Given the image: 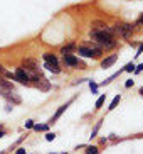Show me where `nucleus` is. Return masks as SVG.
I'll return each instance as SVG.
<instances>
[{"label":"nucleus","instance_id":"obj_3","mask_svg":"<svg viewBox=\"0 0 143 154\" xmlns=\"http://www.w3.org/2000/svg\"><path fill=\"white\" fill-rule=\"evenodd\" d=\"M15 82H19V83H22V85H31V78H29V75H27V71L24 68H17L15 69Z\"/></svg>","mask_w":143,"mask_h":154},{"label":"nucleus","instance_id":"obj_7","mask_svg":"<svg viewBox=\"0 0 143 154\" xmlns=\"http://www.w3.org/2000/svg\"><path fill=\"white\" fill-rule=\"evenodd\" d=\"M116 59H118V56L116 54H111V56H108L106 59H103V61H101V68H109V66H113V64L116 63Z\"/></svg>","mask_w":143,"mask_h":154},{"label":"nucleus","instance_id":"obj_24","mask_svg":"<svg viewBox=\"0 0 143 154\" xmlns=\"http://www.w3.org/2000/svg\"><path fill=\"white\" fill-rule=\"evenodd\" d=\"M133 80H126V83H125V86H126V88H130V86H133Z\"/></svg>","mask_w":143,"mask_h":154},{"label":"nucleus","instance_id":"obj_18","mask_svg":"<svg viewBox=\"0 0 143 154\" xmlns=\"http://www.w3.org/2000/svg\"><path fill=\"white\" fill-rule=\"evenodd\" d=\"M123 71H128V73L135 71V63H128V64L125 66V68H123Z\"/></svg>","mask_w":143,"mask_h":154},{"label":"nucleus","instance_id":"obj_15","mask_svg":"<svg viewBox=\"0 0 143 154\" xmlns=\"http://www.w3.org/2000/svg\"><path fill=\"white\" fill-rule=\"evenodd\" d=\"M120 100H121V95H116L115 98H113V102L109 103V107H108V110H115V109H116V105L120 103Z\"/></svg>","mask_w":143,"mask_h":154},{"label":"nucleus","instance_id":"obj_19","mask_svg":"<svg viewBox=\"0 0 143 154\" xmlns=\"http://www.w3.org/2000/svg\"><path fill=\"white\" fill-rule=\"evenodd\" d=\"M99 127H101V122H98V124H96V127L93 129V132H91V139L98 136V131H99Z\"/></svg>","mask_w":143,"mask_h":154},{"label":"nucleus","instance_id":"obj_5","mask_svg":"<svg viewBox=\"0 0 143 154\" xmlns=\"http://www.w3.org/2000/svg\"><path fill=\"white\" fill-rule=\"evenodd\" d=\"M2 95L5 97V98L9 100V102H12L13 105H17V103H20L22 100H20V97H19V93H15L13 90H10V91H4Z\"/></svg>","mask_w":143,"mask_h":154},{"label":"nucleus","instance_id":"obj_8","mask_svg":"<svg viewBox=\"0 0 143 154\" xmlns=\"http://www.w3.org/2000/svg\"><path fill=\"white\" fill-rule=\"evenodd\" d=\"M0 90L2 91H10V90H13V86H12V83L7 82L4 76H0Z\"/></svg>","mask_w":143,"mask_h":154},{"label":"nucleus","instance_id":"obj_6","mask_svg":"<svg viewBox=\"0 0 143 154\" xmlns=\"http://www.w3.org/2000/svg\"><path fill=\"white\" fill-rule=\"evenodd\" d=\"M63 61H64V64H66V66H71V68L79 64V59H77L74 54H64L63 56Z\"/></svg>","mask_w":143,"mask_h":154},{"label":"nucleus","instance_id":"obj_1","mask_svg":"<svg viewBox=\"0 0 143 154\" xmlns=\"http://www.w3.org/2000/svg\"><path fill=\"white\" fill-rule=\"evenodd\" d=\"M115 31H116V34H120V36H123L125 39H128V37L133 34V26L131 24H126V22H118L116 26H115Z\"/></svg>","mask_w":143,"mask_h":154},{"label":"nucleus","instance_id":"obj_11","mask_svg":"<svg viewBox=\"0 0 143 154\" xmlns=\"http://www.w3.org/2000/svg\"><path fill=\"white\" fill-rule=\"evenodd\" d=\"M91 27H93V31H104L108 26L104 22H101V20H94V22L91 24Z\"/></svg>","mask_w":143,"mask_h":154},{"label":"nucleus","instance_id":"obj_21","mask_svg":"<svg viewBox=\"0 0 143 154\" xmlns=\"http://www.w3.org/2000/svg\"><path fill=\"white\" fill-rule=\"evenodd\" d=\"M54 139H56V134H52V132H47V134H45V140L51 142V140H54Z\"/></svg>","mask_w":143,"mask_h":154},{"label":"nucleus","instance_id":"obj_16","mask_svg":"<svg viewBox=\"0 0 143 154\" xmlns=\"http://www.w3.org/2000/svg\"><path fill=\"white\" fill-rule=\"evenodd\" d=\"M104 100H106V95H101L98 100H96V105H94V107H96V109H101L103 103H104Z\"/></svg>","mask_w":143,"mask_h":154},{"label":"nucleus","instance_id":"obj_12","mask_svg":"<svg viewBox=\"0 0 143 154\" xmlns=\"http://www.w3.org/2000/svg\"><path fill=\"white\" fill-rule=\"evenodd\" d=\"M76 49V44H74V42H71V44H67V46H64L63 49H61V54H71L72 51Z\"/></svg>","mask_w":143,"mask_h":154},{"label":"nucleus","instance_id":"obj_4","mask_svg":"<svg viewBox=\"0 0 143 154\" xmlns=\"http://www.w3.org/2000/svg\"><path fill=\"white\" fill-rule=\"evenodd\" d=\"M22 68L25 69L27 73H32V71H39V66H37V61L32 58H25L22 61Z\"/></svg>","mask_w":143,"mask_h":154},{"label":"nucleus","instance_id":"obj_28","mask_svg":"<svg viewBox=\"0 0 143 154\" xmlns=\"http://www.w3.org/2000/svg\"><path fill=\"white\" fill-rule=\"evenodd\" d=\"M142 53H143V44L138 48V54H142ZM138 54H136V56H138Z\"/></svg>","mask_w":143,"mask_h":154},{"label":"nucleus","instance_id":"obj_27","mask_svg":"<svg viewBox=\"0 0 143 154\" xmlns=\"http://www.w3.org/2000/svg\"><path fill=\"white\" fill-rule=\"evenodd\" d=\"M15 154H25V149H17V152Z\"/></svg>","mask_w":143,"mask_h":154},{"label":"nucleus","instance_id":"obj_9","mask_svg":"<svg viewBox=\"0 0 143 154\" xmlns=\"http://www.w3.org/2000/svg\"><path fill=\"white\" fill-rule=\"evenodd\" d=\"M69 105H71V102H69V103H66V105H63V107H59V110L56 112V115L52 117V120H51V124H54V122H56V120H57V119L61 117V115H63L64 112H66V109L69 107Z\"/></svg>","mask_w":143,"mask_h":154},{"label":"nucleus","instance_id":"obj_23","mask_svg":"<svg viewBox=\"0 0 143 154\" xmlns=\"http://www.w3.org/2000/svg\"><path fill=\"white\" fill-rule=\"evenodd\" d=\"M34 127V120H27L25 122V129H32Z\"/></svg>","mask_w":143,"mask_h":154},{"label":"nucleus","instance_id":"obj_22","mask_svg":"<svg viewBox=\"0 0 143 154\" xmlns=\"http://www.w3.org/2000/svg\"><path fill=\"white\" fill-rule=\"evenodd\" d=\"M143 71V63L142 64H138V66H135V73L138 75V73H142Z\"/></svg>","mask_w":143,"mask_h":154},{"label":"nucleus","instance_id":"obj_29","mask_svg":"<svg viewBox=\"0 0 143 154\" xmlns=\"http://www.w3.org/2000/svg\"><path fill=\"white\" fill-rule=\"evenodd\" d=\"M140 95H143V86H142V88H140Z\"/></svg>","mask_w":143,"mask_h":154},{"label":"nucleus","instance_id":"obj_17","mask_svg":"<svg viewBox=\"0 0 143 154\" xmlns=\"http://www.w3.org/2000/svg\"><path fill=\"white\" fill-rule=\"evenodd\" d=\"M86 154H98V147L96 146H88L86 147Z\"/></svg>","mask_w":143,"mask_h":154},{"label":"nucleus","instance_id":"obj_14","mask_svg":"<svg viewBox=\"0 0 143 154\" xmlns=\"http://www.w3.org/2000/svg\"><path fill=\"white\" fill-rule=\"evenodd\" d=\"M34 131H37V132H44V131H47L49 129V125L47 124H34V127H32Z\"/></svg>","mask_w":143,"mask_h":154},{"label":"nucleus","instance_id":"obj_26","mask_svg":"<svg viewBox=\"0 0 143 154\" xmlns=\"http://www.w3.org/2000/svg\"><path fill=\"white\" fill-rule=\"evenodd\" d=\"M4 75H5V68L0 64V76H4Z\"/></svg>","mask_w":143,"mask_h":154},{"label":"nucleus","instance_id":"obj_2","mask_svg":"<svg viewBox=\"0 0 143 154\" xmlns=\"http://www.w3.org/2000/svg\"><path fill=\"white\" fill-rule=\"evenodd\" d=\"M81 56H84V58H99L103 51L99 49V48H88V46H81L79 49H77Z\"/></svg>","mask_w":143,"mask_h":154},{"label":"nucleus","instance_id":"obj_20","mask_svg":"<svg viewBox=\"0 0 143 154\" xmlns=\"http://www.w3.org/2000/svg\"><path fill=\"white\" fill-rule=\"evenodd\" d=\"M98 86L99 85H96L94 82H89V88H91V91H93V93H96V91H98Z\"/></svg>","mask_w":143,"mask_h":154},{"label":"nucleus","instance_id":"obj_13","mask_svg":"<svg viewBox=\"0 0 143 154\" xmlns=\"http://www.w3.org/2000/svg\"><path fill=\"white\" fill-rule=\"evenodd\" d=\"M44 68H45V69H49V71H52V73H56V75H57V73H61L59 64H47V63H45V64H44Z\"/></svg>","mask_w":143,"mask_h":154},{"label":"nucleus","instance_id":"obj_25","mask_svg":"<svg viewBox=\"0 0 143 154\" xmlns=\"http://www.w3.org/2000/svg\"><path fill=\"white\" fill-rule=\"evenodd\" d=\"M140 24H143V14L138 17V20H136V24H135V26H140Z\"/></svg>","mask_w":143,"mask_h":154},{"label":"nucleus","instance_id":"obj_10","mask_svg":"<svg viewBox=\"0 0 143 154\" xmlns=\"http://www.w3.org/2000/svg\"><path fill=\"white\" fill-rule=\"evenodd\" d=\"M42 58H44V61L47 64H57V58H56L54 54H51V53H45Z\"/></svg>","mask_w":143,"mask_h":154}]
</instances>
